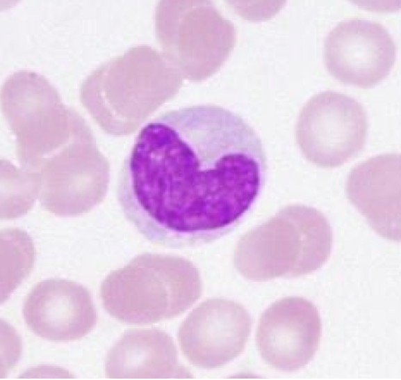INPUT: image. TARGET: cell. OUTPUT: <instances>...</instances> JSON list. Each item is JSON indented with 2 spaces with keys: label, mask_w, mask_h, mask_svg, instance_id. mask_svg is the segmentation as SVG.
Instances as JSON below:
<instances>
[{
  "label": "cell",
  "mask_w": 401,
  "mask_h": 380,
  "mask_svg": "<svg viewBox=\"0 0 401 380\" xmlns=\"http://www.w3.org/2000/svg\"><path fill=\"white\" fill-rule=\"evenodd\" d=\"M261 138L240 115L202 104L161 113L138 132L120 169L117 197L150 242L181 248L236 228L265 185Z\"/></svg>",
  "instance_id": "6da1fadb"
},
{
  "label": "cell",
  "mask_w": 401,
  "mask_h": 380,
  "mask_svg": "<svg viewBox=\"0 0 401 380\" xmlns=\"http://www.w3.org/2000/svg\"><path fill=\"white\" fill-rule=\"evenodd\" d=\"M201 292L199 276L188 262L146 255L111 272L101 285L100 296L118 321L147 324L181 314Z\"/></svg>",
  "instance_id": "7a4b0ae2"
},
{
  "label": "cell",
  "mask_w": 401,
  "mask_h": 380,
  "mask_svg": "<svg viewBox=\"0 0 401 380\" xmlns=\"http://www.w3.org/2000/svg\"><path fill=\"white\" fill-rule=\"evenodd\" d=\"M332 246V232L326 217L313 207L292 205L247 235L238 268L247 278L256 281L300 277L320 268Z\"/></svg>",
  "instance_id": "3957f363"
},
{
  "label": "cell",
  "mask_w": 401,
  "mask_h": 380,
  "mask_svg": "<svg viewBox=\"0 0 401 380\" xmlns=\"http://www.w3.org/2000/svg\"><path fill=\"white\" fill-rule=\"evenodd\" d=\"M368 122L362 106L334 91L312 97L303 106L296 125V140L304 156L325 168L341 166L363 149Z\"/></svg>",
  "instance_id": "277c9868"
},
{
  "label": "cell",
  "mask_w": 401,
  "mask_h": 380,
  "mask_svg": "<svg viewBox=\"0 0 401 380\" xmlns=\"http://www.w3.org/2000/svg\"><path fill=\"white\" fill-rule=\"evenodd\" d=\"M325 60L339 81L368 88L383 80L395 60V47L381 24L359 18L344 20L327 35Z\"/></svg>",
  "instance_id": "5b68a950"
},
{
  "label": "cell",
  "mask_w": 401,
  "mask_h": 380,
  "mask_svg": "<svg viewBox=\"0 0 401 380\" xmlns=\"http://www.w3.org/2000/svg\"><path fill=\"white\" fill-rule=\"evenodd\" d=\"M317 308L301 297H286L261 316L256 333L258 349L265 361L281 371L305 366L317 351L321 338Z\"/></svg>",
  "instance_id": "8992f818"
},
{
  "label": "cell",
  "mask_w": 401,
  "mask_h": 380,
  "mask_svg": "<svg viewBox=\"0 0 401 380\" xmlns=\"http://www.w3.org/2000/svg\"><path fill=\"white\" fill-rule=\"evenodd\" d=\"M251 319L239 304L224 299L208 300L186 318L179 331L182 351L193 365L220 367L245 348Z\"/></svg>",
  "instance_id": "52a82bcc"
},
{
  "label": "cell",
  "mask_w": 401,
  "mask_h": 380,
  "mask_svg": "<svg viewBox=\"0 0 401 380\" xmlns=\"http://www.w3.org/2000/svg\"><path fill=\"white\" fill-rule=\"evenodd\" d=\"M23 315L33 333L59 342L83 338L92 331L97 318L88 290L59 278L38 283L26 298Z\"/></svg>",
  "instance_id": "ba28073f"
},
{
  "label": "cell",
  "mask_w": 401,
  "mask_h": 380,
  "mask_svg": "<svg viewBox=\"0 0 401 380\" xmlns=\"http://www.w3.org/2000/svg\"><path fill=\"white\" fill-rule=\"evenodd\" d=\"M400 157L386 154L373 157L350 173L347 193L350 201L380 235L400 241Z\"/></svg>",
  "instance_id": "9c48e42d"
},
{
  "label": "cell",
  "mask_w": 401,
  "mask_h": 380,
  "mask_svg": "<svg viewBox=\"0 0 401 380\" xmlns=\"http://www.w3.org/2000/svg\"><path fill=\"white\" fill-rule=\"evenodd\" d=\"M105 372L108 379L189 377L170 337L155 328L126 331L109 351Z\"/></svg>",
  "instance_id": "30bf717a"
}]
</instances>
